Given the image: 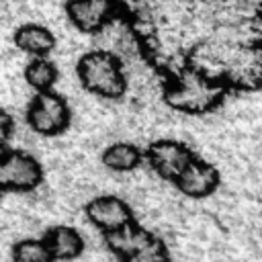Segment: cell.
<instances>
[{
  "instance_id": "6da1fadb",
  "label": "cell",
  "mask_w": 262,
  "mask_h": 262,
  "mask_svg": "<svg viewBox=\"0 0 262 262\" xmlns=\"http://www.w3.org/2000/svg\"><path fill=\"white\" fill-rule=\"evenodd\" d=\"M225 82L211 78L194 68H184L164 84V100L178 113L205 115L215 111L225 98Z\"/></svg>"
},
{
  "instance_id": "7a4b0ae2",
  "label": "cell",
  "mask_w": 262,
  "mask_h": 262,
  "mask_svg": "<svg viewBox=\"0 0 262 262\" xmlns=\"http://www.w3.org/2000/svg\"><path fill=\"white\" fill-rule=\"evenodd\" d=\"M78 78L88 92L102 98H121L127 90L121 59L104 49H94L80 57Z\"/></svg>"
},
{
  "instance_id": "3957f363",
  "label": "cell",
  "mask_w": 262,
  "mask_h": 262,
  "mask_svg": "<svg viewBox=\"0 0 262 262\" xmlns=\"http://www.w3.org/2000/svg\"><path fill=\"white\" fill-rule=\"evenodd\" d=\"M27 121L29 127L39 135H59L70 125L68 102L51 90L37 92V96L29 104Z\"/></svg>"
},
{
  "instance_id": "277c9868",
  "label": "cell",
  "mask_w": 262,
  "mask_h": 262,
  "mask_svg": "<svg viewBox=\"0 0 262 262\" xmlns=\"http://www.w3.org/2000/svg\"><path fill=\"white\" fill-rule=\"evenodd\" d=\"M43 180V170L39 162L18 149L0 154V186L6 190L29 192L37 188Z\"/></svg>"
},
{
  "instance_id": "5b68a950",
  "label": "cell",
  "mask_w": 262,
  "mask_h": 262,
  "mask_svg": "<svg viewBox=\"0 0 262 262\" xmlns=\"http://www.w3.org/2000/svg\"><path fill=\"white\" fill-rule=\"evenodd\" d=\"M145 158H147V164L151 166V170L160 178L174 182L196 156L182 141H176V139H158V141L149 143V147L145 151Z\"/></svg>"
},
{
  "instance_id": "8992f818",
  "label": "cell",
  "mask_w": 262,
  "mask_h": 262,
  "mask_svg": "<svg viewBox=\"0 0 262 262\" xmlns=\"http://www.w3.org/2000/svg\"><path fill=\"white\" fill-rule=\"evenodd\" d=\"M225 84L242 90L262 86V43L237 45L225 70Z\"/></svg>"
},
{
  "instance_id": "52a82bcc",
  "label": "cell",
  "mask_w": 262,
  "mask_h": 262,
  "mask_svg": "<svg viewBox=\"0 0 262 262\" xmlns=\"http://www.w3.org/2000/svg\"><path fill=\"white\" fill-rule=\"evenodd\" d=\"M66 12L70 23L82 33H98L117 14L113 0H68Z\"/></svg>"
},
{
  "instance_id": "ba28073f",
  "label": "cell",
  "mask_w": 262,
  "mask_h": 262,
  "mask_svg": "<svg viewBox=\"0 0 262 262\" xmlns=\"http://www.w3.org/2000/svg\"><path fill=\"white\" fill-rule=\"evenodd\" d=\"M174 184H176V188L184 196H190V199H207V196H211L219 188L221 174H219V170L213 164L194 158L186 166V170L174 180Z\"/></svg>"
},
{
  "instance_id": "9c48e42d",
  "label": "cell",
  "mask_w": 262,
  "mask_h": 262,
  "mask_svg": "<svg viewBox=\"0 0 262 262\" xmlns=\"http://www.w3.org/2000/svg\"><path fill=\"white\" fill-rule=\"evenodd\" d=\"M84 211L90 223L98 227L102 233L121 229L135 221L131 207L119 196H96L86 205Z\"/></svg>"
},
{
  "instance_id": "30bf717a",
  "label": "cell",
  "mask_w": 262,
  "mask_h": 262,
  "mask_svg": "<svg viewBox=\"0 0 262 262\" xmlns=\"http://www.w3.org/2000/svg\"><path fill=\"white\" fill-rule=\"evenodd\" d=\"M104 239H106V246L121 260H125V258L133 256L135 252H139L143 246H147L154 239V233H149L147 229H143L141 225H137L133 221V223H129V225H125L121 229L104 233Z\"/></svg>"
},
{
  "instance_id": "8fae6325",
  "label": "cell",
  "mask_w": 262,
  "mask_h": 262,
  "mask_svg": "<svg viewBox=\"0 0 262 262\" xmlns=\"http://www.w3.org/2000/svg\"><path fill=\"white\" fill-rule=\"evenodd\" d=\"M14 43L20 51L33 57H45L55 47V37L47 27L37 23H27L14 31Z\"/></svg>"
},
{
  "instance_id": "7c38bea8",
  "label": "cell",
  "mask_w": 262,
  "mask_h": 262,
  "mask_svg": "<svg viewBox=\"0 0 262 262\" xmlns=\"http://www.w3.org/2000/svg\"><path fill=\"white\" fill-rule=\"evenodd\" d=\"M43 239L47 242L53 258L61 260V262L76 260L84 250V239L74 227H66V225L53 227V229H49L45 233Z\"/></svg>"
},
{
  "instance_id": "4fadbf2b",
  "label": "cell",
  "mask_w": 262,
  "mask_h": 262,
  "mask_svg": "<svg viewBox=\"0 0 262 262\" xmlns=\"http://www.w3.org/2000/svg\"><path fill=\"white\" fill-rule=\"evenodd\" d=\"M143 160V154L139 147L131 143H115L108 145L102 154V164L115 172H131L135 170Z\"/></svg>"
},
{
  "instance_id": "5bb4252c",
  "label": "cell",
  "mask_w": 262,
  "mask_h": 262,
  "mask_svg": "<svg viewBox=\"0 0 262 262\" xmlns=\"http://www.w3.org/2000/svg\"><path fill=\"white\" fill-rule=\"evenodd\" d=\"M25 80L37 92H47L57 80V68L47 57H33L25 70Z\"/></svg>"
},
{
  "instance_id": "9a60e30c",
  "label": "cell",
  "mask_w": 262,
  "mask_h": 262,
  "mask_svg": "<svg viewBox=\"0 0 262 262\" xmlns=\"http://www.w3.org/2000/svg\"><path fill=\"white\" fill-rule=\"evenodd\" d=\"M14 262H55L45 239H23L12 248Z\"/></svg>"
},
{
  "instance_id": "2e32d148",
  "label": "cell",
  "mask_w": 262,
  "mask_h": 262,
  "mask_svg": "<svg viewBox=\"0 0 262 262\" xmlns=\"http://www.w3.org/2000/svg\"><path fill=\"white\" fill-rule=\"evenodd\" d=\"M121 262H170V252H168L166 244L154 235V239L147 246H143L139 252H135L133 256H129Z\"/></svg>"
},
{
  "instance_id": "e0dca14e",
  "label": "cell",
  "mask_w": 262,
  "mask_h": 262,
  "mask_svg": "<svg viewBox=\"0 0 262 262\" xmlns=\"http://www.w3.org/2000/svg\"><path fill=\"white\" fill-rule=\"evenodd\" d=\"M12 127H14L12 117L4 108H0V145H4L8 141V137L12 135Z\"/></svg>"
},
{
  "instance_id": "ac0fdd59",
  "label": "cell",
  "mask_w": 262,
  "mask_h": 262,
  "mask_svg": "<svg viewBox=\"0 0 262 262\" xmlns=\"http://www.w3.org/2000/svg\"><path fill=\"white\" fill-rule=\"evenodd\" d=\"M0 190H2V186H0Z\"/></svg>"
}]
</instances>
